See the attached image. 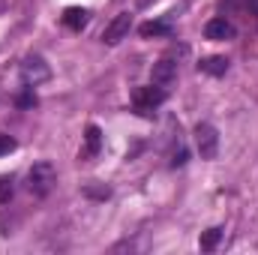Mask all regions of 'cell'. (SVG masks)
I'll return each mask as SVG.
<instances>
[{
  "mask_svg": "<svg viewBox=\"0 0 258 255\" xmlns=\"http://www.w3.org/2000/svg\"><path fill=\"white\" fill-rule=\"evenodd\" d=\"M54 183H57V171H54L51 162H36L27 174V189H30L33 198H45L54 189Z\"/></svg>",
  "mask_w": 258,
  "mask_h": 255,
  "instance_id": "1",
  "label": "cell"
},
{
  "mask_svg": "<svg viewBox=\"0 0 258 255\" xmlns=\"http://www.w3.org/2000/svg\"><path fill=\"white\" fill-rule=\"evenodd\" d=\"M165 96H168V90H162L159 84H150V87H135V93H132V105H135L141 114H150L153 108H159V105L165 102Z\"/></svg>",
  "mask_w": 258,
  "mask_h": 255,
  "instance_id": "2",
  "label": "cell"
},
{
  "mask_svg": "<svg viewBox=\"0 0 258 255\" xmlns=\"http://www.w3.org/2000/svg\"><path fill=\"white\" fill-rule=\"evenodd\" d=\"M195 147H198L201 159H216V153H219V132H216V126L198 123L195 126Z\"/></svg>",
  "mask_w": 258,
  "mask_h": 255,
  "instance_id": "3",
  "label": "cell"
},
{
  "mask_svg": "<svg viewBox=\"0 0 258 255\" xmlns=\"http://www.w3.org/2000/svg\"><path fill=\"white\" fill-rule=\"evenodd\" d=\"M21 78H24V84H42V81H48L51 78V69L48 63L39 57V54H30V57H24V63H21Z\"/></svg>",
  "mask_w": 258,
  "mask_h": 255,
  "instance_id": "4",
  "label": "cell"
},
{
  "mask_svg": "<svg viewBox=\"0 0 258 255\" xmlns=\"http://www.w3.org/2000/svg\"><path fill=\"white\" fill-rule=\"evenodd\" d=\"M129 24H132V15H129V12L114 15V21H111V24L105 27V33H102V42H105V45H117L120 39H126Z\"/></svg>",
  "mask_w": 258,
  "mask_h": 255,
  "instance_id": "5",
  "label": "cell"
},
{
  "mask_svg": "<svg viewBox=\"0 0 258 255\" xmlns=\"http://www.w3.org/2000/svg\"><path fill=\"white\" fill-rule=\"evenodd\" d=\"M150 78H153V84H159L162 90H168V87H171V84L177 81V63H174L171 57H162L159 63L153 66Z\"/></svg>",
  "mask_w": 258,
  "mask_h": 255,
  "instance_id": "6",
  "label": "cell"
},
{
  "mask_svg": "<svg viewBox=\"0 0 258 255\" xmlns=\"http://www.w3.org/2000/svg\"><path fill=\"white\" fill-rule=\"evenodd\" d=\"M204 36L213 39V42H222V39H231L234 36V24L228 18H210L207 27H204Z\"/></svg>",
  "mask_w": 258,
  "mask_h": 255,
  "instance_id": "7",
  "label": "cell"
},
{
  "mask_svg": "<svg viewBox=\"0 0 258 255\" xmlns=\"http://www.w3.org/2000/svg\"><path fill=\"white\" fill-rule=\"evenodd\" d=\"M87 21H90V12H87V9H81V6H69V9H63V24L69 27V30L81 33V30L87 27Z\"/></svg>",
  "mask_w": 258,
  "mask_h": 255,
  "instance_id": "8",
  "label": "cell"
},
{
  "mask_svg": "<svg viewBox=\"0 0 258 255\" xmlns=\"http://www.w3.org/2000/svg\"><path fill=\"white\" fill-rule=\"evenodd\" d=\"M99 147H102V132H99V126L90 123L84 132V159H93L99 153Z\"/></svg>",
  "mask_w": 258,
  "mask_h": 255,
  "instance_id": "9",
  "label": "cell"
},
{
  "mask_svg": "<svg viewBox=\"0 0 258 255\" xmlns=\"http://www.w3.org/2000/svg\"><path fill=\"white\" fill-rule=\"evenodd\" d=\"M138 33L144 39H150V36H171V21H144L138 27Z\"/></svg>",
  "mask_w": 258,
  "mask_h": 255,
  "instance_id": "10",
  "label": "cell"
},
{
  "mask_svg": "<svg viewBox=\"0 0 258 255\" xmlns=\"http://www.w3.org/2000/svg\"><path fill=\"white\" fill-rule=\"evenodd\" d=\"M201 72H207V75H225L228 72V60L225 57H204L201 63H198Z\"/></svg>",
  "mask_w": 258,
  "mask_h": 255,
  "instance_id": "11",
  "label": "cell"
},
{
  "mask_svg": "<svg viewBox=\"0 0 258 255\" xmlns=\"http://www.w3.org/2000/svg\"><path fill=\"white\" fill-rule=\"evenodd\" d=\"M219 240H222V228H207V231L201 234V240H198V246L210 252V249H216V243H219Z\"/></svg>",
  "mask_w": 258,
  "mask_h": 255,
  "instance_id": "12",
  "label": "cell"
},
{
  "mask_svg": "<svg viewBox=\"0 0 258 255\" xmlns=\"http://www.w3.org/2000/svg\"><path fill=\"white\" fill-rule=\"evenodd\" d=\"M222 6L240 9V12H249V15H258V0H222Z\"/></svg>",
  "mask_w": 258,
  "mask_h": 255,
  "instance_id": "13",
  "label": "cell"
},
{
  "mask_svg": "<svg viewBox=\"0 0 258 255\" xmlns=\"http://www.w3.org/2000/svg\"><path fill=\"white\" fill-rule=\"evenodd\" d=\"M12 183H15L12 177H0V204H9V198H12V192H15Z\"/></svg>",
  "mask_w": 258,
  "mask_h": 255,
  "instance_id": "14",
  "label": "cell"
},
{
  "mask_svg": "<svg viewBox=\"0 0 258 255\" xmlns=\"http://www.w3.org/2000/svg\"><path fill=\"white\" fill-rule=\"evenodd\" d=\"M15 150V138L12 135H0V156L3 153H12Z\"/></svg>",
  "mask_w": 258,
  "mask_h": 255,
  "instance_id": "15",
  "label": "cell"
},
{
  "mask_svg": "<svg viewBox=\"0 0 258 255\" xmlns=\"http://www.w3.org/2000/svg\"><path fill=\"white\" fill-rule=\"evenodd\" d=\"M18 102H21V105H33V102H36V96H33V93H24Z\"/></svg>",
  "mask_w": 258,
  "mask_h": 255,
  "instance_id": "16",
  "label": "cell"
}]
</instances>
